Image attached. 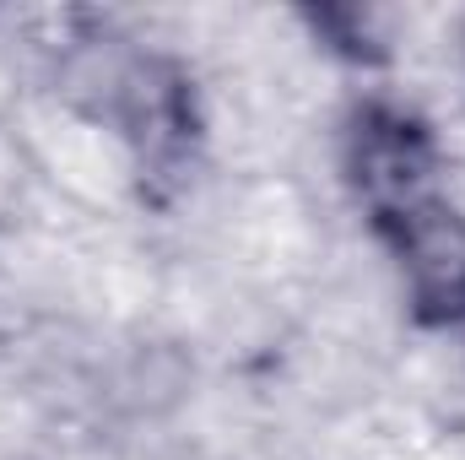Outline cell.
Returning a JSON list of instances; mask_svg holds the SVG:
<instances>
[{
  "label": "cell",
  "instance_id": "6da1fadb",
  "mask_svg": "<svg viewBox=\"0 0 465 460\" xmlns=\"http://www.w3.org/2000/svg\"><path fill=\"white\" fill-rule=\"evenodd\" d=\"M341 168L368 223H390L406 206L439 195V141L401 104H362L341 130Z\"/></svg>",
  "mask_w": 465,
  "mask_h": 460
},
{
  "label": "cell",
  "instance_id": "7a4b0ae2",
  "mask_svg": "<svg viewBox=\"0 0 465 460\" xmlns=\"http://www.w3.org/2000/svg\"><path fill=\"white\" fill-rule=\"evenodd\" d=\"M379 238L401 271L406 304L428 325L465 320V206L444 190L406 206L401 217L379 223Z\"/></svg>",
  "mask_w": 465,
  "mask_h": 460
}]
</instances>
